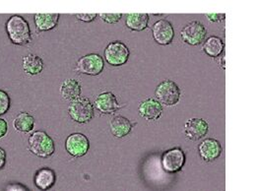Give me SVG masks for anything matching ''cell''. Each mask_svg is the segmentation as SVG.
<instances>
[{"instance_id": "cell-1", "label": "cell", "mask_w": 257, "mask_h": 191, "mask_svg": "<svg viewBox=\"0 0 257 191\" xmlns=\"http://www.w3.org/2000/svg\"><path fill=\"white\" fill-rule=\"evenodd\" d=\"M9 41L16 46L25 47L32 43L31 28L26 19L20 15L11 16L5 24Z\"/></svg>"}, {"instance_id": "cell-2", "label": "cell", "mask_w": 257, "mask_h": 191, "mask_svg": "<svg viewBox=\"0 0 257 191\" xmlns=\"http://www.w3.org/2000/svg\"><path fill=\"white\" fill-rule=\"evenodd\" d=\"M28 149L35 156L47 159L53 155L55 151V144L52 137L46 131L38 130L29 136Z\"/></svg>"}, {"instance_id": "cell-3", "label": "cell", "mask_w": 257, "mask_h": 191, "mask_svg": "<svg viewBox=\"0 0 257 191\" xmlns=\"http://www.w3.org/2000/svg\"><path fill=\"white\" fill-rule=\"evenodd\" d=\"M68 114L75 122L79 124H86L93 119L95 109L88 98L80 97L72 101L68 106Z\"/></svg>"}, {"instance_id": "cell-4", "label": "cell", "mask_w": 257, "mask_h": 191, "mask_svg": "<svg viewBox=\"0 0 257 191\" xmlns=\"http://www.w3.org/2000/svg\"><path fill=\"white\" fill-rule=\"evenodd\" d=\"M181 91L177 83L172 80H165L160 83L155 91L156 100L166 107H174L180 100Z\"/></svg>"}, {"instance_id": "cell-5", "label": "cell", "mask_w": 257, "mask_h": 191, "mask_svg": "<svg viewBox=\"0 0 257 191\" xmlns=\"http://www.w3.org/2000/svg\"><path fill=\"white\" fill-rule=\"evenodd\" d=\"M129 56L128 47L120 41L110 42L105 47L104 59L111 66L117 67L124 65L128 61Z\"/></svg>"}, {"instance_id": "cell-6", "label": "cell", "mask_w": 257, "mask_h": 191, "mask_svg": "<svg viewBox=\"0 0 257 191\" xmlns=\"http://www.w3.org/2000/svg\"><path fill=\"white\" fill-rule=\"evenodd\" d=\"M104 69L103 58L98 54H89L80 57L76 62L75 71L79 74L98 76Z\"/></svg>"}, {"instance_id": "cell-7", "label": "cell", "mask_w": 257, "mask_h": 191, "mask_svg": "<svg viewBox=\"0 0 257 191\" xmlns=\"http://www.w3.org/2000/svg\"><path fill=\"white\" fill-rule=\"evenodd\" d=\"M207 30L205 26L198 22L192 21L181 30L180 37L182 41L189 46H198L206 40Z\"/></svg>"}, {"instance_id": "cell-8", "label": "cell", "mask_w": 257, "mask_h": 191, "mask_svg": "<svg viewBox=\"0 0 257 191\" xmlns=\"http://www.w3.org/2000/svg\"><path fill=\"white\" fill-rule=\"evenodd\" d=\"M89 149L90 141L88 137L83 133H72L65 140V150L74 158L84 157L88 153Z\"/></svg>"}, {"instance_id": "cell-9", "label": "cell", "mask_w": 257, "mask_h": 191, "mask_svg": "<svg viewBox=\"0 0 257 191\" xmlns=\"http://www.w3.org/2000/svg\"><path fill=\"white\" fill-rule=\"evenodd\" d=\"M185 154L182 149L179 147L172 148L166 151L162 156V166L170 173H175L180 171L185 164Z\"/></svg>"}, {"instance_id": "cell-10", "label": "cell", "mask_w": 257, "mask_h": 191, "mask_svg": "<svg viewBox=\"0 0 257 191\" xmlns=\"http://www.w3.org/2000/svg\"><path fill=\"white\" fill-rule=\"evenodd\" d=\"M155 42L161 46H168L175 39V29L172 23L167 19L157 21L152 28Z\"/></svg>"}, {"instance_id": "cell-11", "label": "cell", "mask_w": 257, "mask_h": 191, "mask_svg": "<svg viewBox=\"0 0 257 191\" xmlns=\"http://www.w3.org/2000/svg\"><path fill=\"white\" fill-rule=\"evenodd\" d=\"M223 152L221 143L214 138H206L198 146V153L200 158L207 163L216 161Z\"/></svg>"}, {"instance_id": "cell-12", "label": "cell", "mask_w": 257, "mask_h": 191, "mask_svg": "<svg viewBox=\"0 0 257 191\" xmlns=\"http://www.w3.org/2000/svg\"><path fill=\"white\" fill-rule=\"evenodd\" d=\"M209 124L203 118L193 117L186 120L184 124V134L191 141H198L208 134Z\"/></svg>"}, {"instance_id": "cell-13", "label": "cell", "mask_w": 257, "mask_h": 191, "mask_svg": "<svg viewBox=\"0 0 257 191\" xmlns=\"http://www.w3.org/2000/svg\"><path fill=\"white\" fill-rule=\"evenodd\" d=\"M94 105L96 109L102 114H113L121 109L116 96L112 92H104L98 95Z\"/></svg>"}, {"instance_id": "cell-14", "label": "cell", "mask_w": 257, "mask_h": 191, "mask_svg": "<svg viewBox=\"0 0 257 191\" xmlns=\"http://www.w3.org/2000/svg\"><path fill=\"white\" fill-rule=\"evenodd\" d=\"M56 172L48 166L39 168L34 175L35 186L42 191L50 190L56 182Z\"/></svg>"}, {"instance_id": "cell-15", "label": "cell", "mask_w": 257, "mask_h": 191, "mask_svg": "<svg viewBox=\"0 0 257 191\" xmlns=\"http://www.w3.org/2000/svg\"><path fill=\"white\" fill-rule=\"evenodd\" d=\"M163 106L154 98H148L140 103L138 112L146 120H158L163 114Z\"/></svg>"}, {"instance_id": "cell-16", "label": "cell", "mask_w": 257, "mask_h": 191, "mask_svg": "<svg viewBox=\"0 0 257 191\" xmlns=\"http://www.w3.org/2000/svg\"><path fill=\"white\" fill-rule=\"evenodd\" d=\"M136 123H133L123 115H114L109 121V128L111 134L116 138L127 136L132 131Z\"/></svg>"}, {"instance_id": "cell-17", "label": "cell", "mask_w": 257, "mask_h": 191, "mask_svg": "<svg viewBox=\"0 0 257 191\" xmlns=\"http://www.w3.org/2000/svg\"><path fill=\"white\" fill-rule=\"evenodd\" d=\"M60 15L58 13H38L35 14L34 20L38 32H48L57 27Z\"/></svg>"}, {"instance_id": "cell-18", "label": "cell", "mask_w": 257, "mask_h": 191, "mask_svg": "<svg viewBox=\"0 0 257 191\" xmlns=\"http://www.w3.org/2000/svg\"><path fill=\"white\" fill-rule=\"evenodd\" d=\"M22 67L29 76H36L44 70V61L37 55L29 54L22 57Z\"/></svg>"}, {"instance_id": "cell-19", "label": "cell", "mask_w": 257, "mask_h": 191, "mask_svg": "<svg viewBox=\"0 0 257 191\" xmlns=\"http://www.w3.org/2000/svg\"><path fill=\"white\" fill-rule=\"evenodd\" d=\"M59 92H60V96L64 100L72 102L78 98H80L82 93V87H81V84L75 79H66L61 84Z\"/></svg>"}, {"instance_id": "cell-20", "label": "cell", "mask_w": 257, "mask_h": 191, "mask_svg": "<svg viewBox=\"0 0 257 191\" xmlns=\"http://www.w3.org/2000/svg\"><path fill=\"white\" fill-rule=\"evenodd\" d=\"M13 127L21 133H30L35 127V117L27 111H21L13 120Z\"/></svg>"}, {"instance_id": "cell-21", "label": "cell", "mask_w": 257, "mask_h": 191, "mask_svg": "<svg viewBox=\"0 0 257 191\" xmlns=\"http://www.w3.org/2000/svg\"><path fill=\"white\" fill-rule=\"evenodd\" d=\"M225 49V43L224 41L217 37V36H211L206 41H204L202 50L206 55L210 57L216 58L224 53Z\"/></svg>"}, {"instance_id": "cell-22", "label": "cell", "mask_w": 257, "mask_h": 191, "mask_svg": "<svg viewBox=\"0 0 257 191\" xmlns=\"http://www.w3.org/2000/svg\"><path fill=\"white\" fill-rule=\"evenodd\" d=\"M149 14L147 13H129L127 14L125 24L126 27L136 32H141L148 27Z\"/></svg>"}, {"instance_id": "cell-23", "label": "cell", "mask_w": 257, "mask_h": 191, "mask_svg": "<svg viewBox=\"0 0 257 191\" xmlns=\"http://www.w3.org/2000/svg\"><path fill=\"white\" fill-rule=\"evenodd\" d=\"M11 107V99L7 92L0 89V116L5 114Z\"/></svg>"}, {"instance_id": "cell-24", "label": "cell", "mask_w": 257, "mask_h": 191, "mask_svg": "<svg viewBox=\"0 0 257 191\" xmlns=\"http://www.w3.org/2000/svg\"><path fill=\"white\" fill-rule=\"evenodd\" d=\"M100 19L107 24H115L121 20L122 14L120 13H100L98 14Z\"/></svg>"}, {"instance_id": "cell-25", "label": "cell", "mask_w": 257, "mask_h": 191, "mask_svg": "<svg viewBox=\"0 0 257 191\" xmlns=\"http://www.w3.org/2000/svg\"><path fill=\"white\" fill-rule=\"evenodd\" d=\"M4 191H31L26 185L20 183V182H12L9 183Z\"/></svg>"}, {"instance_id": "cell-26", "label": "cell", "mask_w": 257, "mask_h": 191, "mask_svg": "<svg viewBox=\"0 0 257 191\" xmlns=\"http://www.w3.org/2000/svg\"><path fill=\"white\" fill-rule=\"evenodd\" d=\"M206 17L208 18V20L210 22H213V23H217V22H222L225 20V17H226V14L225 13H212V14H209L207 13L205 14Z\"/></svg>"}, {"instance_id": "cell-27", "label": "cell", "mask_w": 257, "mask_h": 191, "mask_svg": "<svg viewBox=\"0 0 257 191\" xmlns=\"http://www.w3.org/2000/svg\"><path fill=\"white\" fill-rule=\"evenodd\" d=\"M75 17L77 18L78 20L82 21V22H86V23H90L93 22L94 20H96V18L98 17V14L93 13V14H76Z\"/></svg>"}, {"instance_id": "cell-28", "label": "cell", "mask_w": 257, "mask_h": 191, "mask_svg": "<svg viewBox=\"0 0 257 191\" xmlns=\"http://www.w3.org/2000/svg\"><path fill=\"white\" fill-rule=\"evenodd\" d=\"M7 131H8V124L5 119L0 117V139L7 134Z\"/></svg>"}, {"instance_id": "cell-29", "label": "cell", "mask_w": 257, "mask_h": 191, "mask_svg": "<svg viewBox=\"0 0 257 191\" xmlns=\"http://www.w3.org/2000/svg\"><path fill=\"white\" fill-rule=\"evenodd\" d=\"M6 151L0 147V170L4 168L6 164Z\"/></svg>"}]
</instances>
